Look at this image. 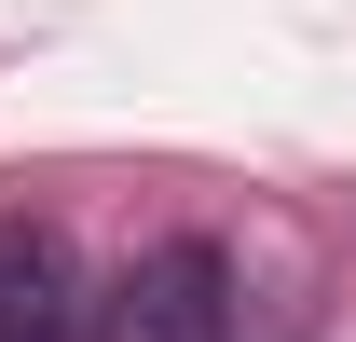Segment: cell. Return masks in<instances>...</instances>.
<instances>
[{
    "instance_id": "6da1fadb",
    "label": "cell",
    "mask_w": 356,
    "mask_h": 342,
    "mask_svg": "<svg viewBox=\"0 0 356 342\" xmlns=\"http://www.w3.org/2000/svg\"><path fill=\"white\" fill-rule=\"evenodd\" d=\"M83 342H233V260L206 233H165V247H137L110 288H96Z\"/></svg>"
},
{
    "instance_id": "7a4b0ae2",
    "label": "cell",
    "mask_w": 356,
    "mask_h": 342,
    "mask_svg": "<svg viewBox=\"0 0 356 342\" xmlns=\"http://www.w3.org/2000/svg\"><path fill=\"white\" fill-rule=\"evenodd\" d=\"M96 288L83 260H69V233L55 219H0V342H83Z\"/></svg>"
}]
</instances>
